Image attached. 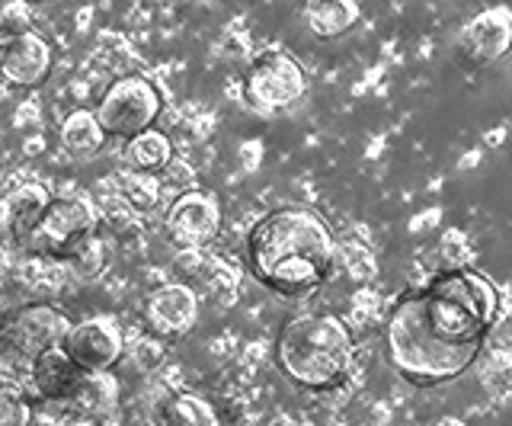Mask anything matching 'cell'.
I'll return each mask as SVG.
<instances>
[{"label": "cell", "instance_id": "cell-1", "mask_svg": "<svg viewBox=\"0 0 512 426\" xmlns=\"http://www.w3.org/2000/svg\"><path fill=\"white\" fill-rule=\"evenodd\" d=\"M500 318L493 279L468 266L432 276L400 295L384 318V350L394 372L416 388L448 385L468 372Z\"/></svg>", "mask_w": 512, "mask_h": 426}, {"label": "cell", "instance_id": "cell-16", "mask_svg": "<svg viewBox=\"0 0 512 426\" xmlns=\"http://www.w3.org/2000/svg\"><path fill=\"white\" fill-rule=\"evenodd\" d=\"M160 426H221L215 404L196 391H176L160 407Z\"/></svg>", "mask_w": 512, "mask_h": 426}, {"label": "cell", "instance_id": "cell-3", "mask_svg": "<svg viewBox=\"0 0 512 426\" xmlns=\"http://www.w3.org/2000/svg\"><path fill=\"white\" fill-rule=\"evenodd\" d=\"M356 340L340 314L311 311L288 318L276 337V366L304 391H330L352 369Z\"/></svg>", "mask_w": 512, "mask_h": 426}, {"label": "cell", "instance_id": "cell-18", "mask_svg": "<svg viewBox=\"0 0 512 426\" xmlns=\"http://www.w3.org/2000/svg\"><path fill=\"white\" fill-rule=\"evenodd\" d=\"M52 199L45 193V189L39 186V183H26V186H20L16 193L7 199V225H10V234H13V241L20 238V234L36 222V215L45 209V202Z\"/></svg>", "mask_w": 512, "mask_h": 426}, {"label": "cell", "instance_id": "cell-17", "mask_svg": "<svg viewBox=\"0 0 512 426\" xmlns=\"http://www.w3.org/2000/svg\"><path fill=\"white\" fill-rule=\"evenodd\" d=\"M61 145L64 151H71L74 157H90L96 151H103L106 135L93 119V109H74V113L61 122Z\"/></svg>", "mask_w": 512, "mask_h": 426}, {"label": "cell", "instance_id": "cell-8", "mask_svg": "<svg viewBox=\"0 0 512 426\" xmlns=\"http://www.w3.org/2000/svg\"><path fill=\"white\" fill-rule=\"evenodd\" d=\"M61 350L84 375H103L119 366L125 356V334L122 324L112 314H93V318L74 321Z\"/></svg>", "mask_w": 512, "mask_h": 426}, {"label": "cell", "instance_id": "cell-10", "mask_svg": "<svg viewBox=\"0 0 512 426\" xmlns=\"http://www.w3.org/2000/svg\"><path fill=\"white\" fill-rule=\"evenodd\" d=\"M221 231V205L215 196L189 189L180 199H173L167 212V234L173 244L186 250H202L208 247Z\"/></svg>", "mask_w": 512, "mask_h": 426}, {"label": "cell", "instance_id": "cell-4", "mask_svg": "<svg viewBox=\"0 0 512 426\" xmlns=\"http://www.w3.org/2000/svg\"><path fill=\"white\" fill-rule=\"evenodd\" d=\"M93 231H96V215L87 199L52 196L45 202V209L36 215V222L16 238V244L36 257L71 260Z\"/></svg>", "mask_w": 512, "mask_h": 426}, {"label": "cell", "instance_id": "cell-9", "mask_svg": "<svg viewBox=\"0 0 512 426\" xmlns=\"http://www.w3.org/2000/svg\"><path fill=\"white\" fill-rule=\"evenodd\" d=\"M55 52L52 42L36 29H16L0 45V81L13 90H36L52 77Z\"/></svg>", "mask_w": 512, "mask_h": 426}, {"label": "cell", "instance_id": "cell-20", "mask_svg": "<svg viewBox=\"0 0 512 426\" xmlns=\"http://www.w3.org/2000/svg\"><path fill=\"white\" fill-rule=\"evenodd\" d=\"M32 407L20 391L4 388L0 391V426H29Z\"/></svg>", "mask_w": 512, "mask_h": 426}, {"label": "cell", "instance_id": "cell-5", "mask_svg": "<svg viewBox=\"0 0 512 426\" xmlns=\"http://www.w3.org/2000/svg\"><path fill=\"white\" fill-rule=\"evenodd\" d=\"M164 113V97L144 74H122L116 77L103 97L96 100L93 119L106 138H135L154 129V122Z\"/></svg>", "mask_w": 512, "mask_h": 426}, {"label": "cell", "instance_id": "cell-6", "mask_svg": "<svg viewBox=\"0 0 512 426\" xmlns=\"http://www.w3.org/2000/svg\"><path fill=\"white\" fill-rule=\"evenodd\" d=\"M71 324V314L52 302H26L0 318V350L32 362L48 350H61Z\"/></svg>", "mask_w": 512, "mask_h": 426}, {"label": "cell", "instance_id": "cell-19", "mask_svg": "<svg viewBox=\"0 0 512 426\" xmlns=\"http://www.w3.org/2000/svg\"><path fill=\"white\" fill-rule=\"evenodd\" d=\"M71 263V270L77 276H84V279H96V276H103L109 270V263H112V247L109 241L103 238L100 231H93L90 238L80 244L77 254L68 260Z\"/></svg>", "mask_w": 512, "mask_h": 426}, {"label": "cell", "instance_id": "cell-7", "mask_svg": "<svg viewBox=\"0 0 512 426\" xmlns=\"http://www.w3.org/2000/svg\"><path fill=\"white\" fill-rule=\"evenodd\" d=\"M244 90L256 109L276 113V109H285L304 97L308 74H304L295 55H288L282 49H269L263 55H256V61L247 68Z\"/></svg>", "mask_w": 512, "mask_h": 426}, {"label": "cell", "instance_id": "cell-11", "mask_svg": "<svg viewBox=\"0 0 512 426\" xmlns=\"http://www.w3.org/2000/svg\"><path fill=\"white\" fill-rule=\"evenodd\" d=\"M512 45V17L506 7H493L471 17L458 33V52L471 65H493Z\"/></svg>", "mask_w": 512, "mask_h": 426}, {"label": "cell", "instance_id": "cell-14", "mask_svg": "<svg viewBox=\"0 0 512 426\" xmlns=\"http://www.w3.org/2000/svg\"><path fill=\"white\" fill-rule=\"evenodd\" d=\"M301 20L317 39H340L362 20V7L352 0H317L301 10Z\"/></svg>", "mask_w": 512, "mask_h": 426}, {"label": "cell", "instance_id": "cell-15", "mask_svg": "<svg viewBox=\"0 0 512 426\" xmlns=\"http://www.w3.org/2000/svg\"><path fill=\"white\" fill-rule=\"evenodd\" d=\"M125 161L141 177H154L157 170H164L173 161V141L167 132L148 129L125 141Z\"/></svg>", "mask_w": 512, "mask_h": 426}, {"label": "cell", "instance_id": "cell-21", "mask_svg": "<svg viewBox=\"0 0 512 426\" xmlns=\"http://www.w3.org/2000/svg\"><path fill=\"white\" fill-rule=\"evenodd\" d=\"M298 426H314V423H298Z\"/></svg>", "mask_w": 512, "mask_h": 426}, {"label": "cell", "instance_id": "cell-2", "mask_svg": "<svg viewBox=\"0 0 512 426\" xmlns=\"http://www.w3.org/2000/svg\"><path fill=\"white\" fill-rule=\"evenodd\" d=\"M336 254L340 247L333 228L304 205H282L266 212L244 241L250 276L285 298L314 295L330 279Z\"/></svg>", "mask_w": 512, "mask_h": 426}, {"label": "cell", "instance_id": "cell-12", "mask_svg": "<svg viewBox=\"0 0 512 426\" xmlns=\"http://www.w3.org/2000/svg\"><path fill=\"white\" fill-rule=\"evenodd\" d=\"M199 321V295L183 282H170L151 292L148 305H144V324L151 327V334L173 340L183 337Z\"/></svg>", "mask_w": 512, "mask_h": 426}, {"label": "cell", "instance_id": "cell-13", "mask_svg": "<svg viewBox=\"0 0 512 426\" xmlns=\"http://www.w3.org/2000/svg\"><path fill=\"white\" fill-rule=\"evenodd\" d=\"M87 378L90 375L80 372L64 350H48L39 359L29 362V382H32V391H36L42 401L77 398V394L87 388Z\"/></svg>", "mask_w": 512, "mask_h": 426}]
</instances>
